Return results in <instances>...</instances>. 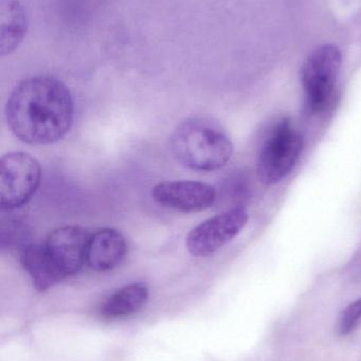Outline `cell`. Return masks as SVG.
I'll use <instances>...</instances> for the list:
<instances>
[{"instance_id": "1", "label": "cell", "mask_w": 361, "mask_h": 361, "mask_svg": "<svg viewBox=\"0 0 361 361\" xmlns=\"http://www.w3.org/2000/svg\"><path fill=\"white\" fill-rule=\"evenodd\" d=\"M73 116L69 89L51 76L25 78L15 87L6 106L8 128L30 145H49L63 139Z\"/></svg>"}, {"instance_id": "2", "label": "cell", "mask_w": 361, "mask_h": 361, "mask_svg": "<svg viewBox=\"0 0 361 361\" xmlns=\"http://www.w3.org/2000/svg\"><path fill=\"white\" fill-rule=\"evenodd\" d=\"M170 145L178 162L205 173L226 166L235 150L230 137L220 126L199 118H189L178 125Z\"/></svg>"}, {"instance_id": "3", "label": "cell", "mask_w": 361, "mask_h": 361, "mask_svg": "<svg viewBox=\"0 0 361 361\" xmlns=\"http://www.w3.org/2000/svg\"><path fill=\"white\" fill-rule=\"evenodd\" d=\"M304 148V140L288 118L280 121L265 140L259 154L256 173L266 186L285 179L296 166Z\"/></svg>"}, {"instance_id": "4", "label": "cell", "mask_w": 361, "mask_h": 361, "mask_svg": "<svg viewBox=\"0 0 361 361\" xmlns=\"http://www.w3.org/2000/svg\"><path fill=\"white\" fill-rule=\"evenodd\" d=\"M341 52L335 44H322L313 51L301 70L305 106L319 114L331 103L341 69Z\"/></svg>"}, {"instance_id": "5", "label": "cell", "mask_w": 361, "mask_h": 361, "mask_svg": "<svg viewBox=\"0 0 361 361\" xmlns=\"http://www.w3.org/2000/svg\"><path fill=\"white\" fill-rule=\"evenodd\" d=\"M42 179L40 162L23 152H8L0 161V204L2 212L25 205L37 190Z\"/></svg>"}, {"instance_id": "6", "label": "cell", "mask_w": 361, "mask_h": 361, "mask_svg": "<svg viewBox=\"0 0 361 361\" xmlns=\"http://www.w3.org/2000/svg\"><path fill=\"white\" fill-rule=\"evenodd\" d=\"M249 214L245 208H231L197 225L187 237L186 245L192 256H212L230 243L245 228Z\"/></svg>"}, {"instance_id": "7", "label": "cell", "mask_w": 361, "mask_h": 361, "mask_svg": "<svg viewBox=\"0 0 361 361\" xmlns=\"http://www.w3.org/2000/svg\"><path fill=\"white\" fill-rule=\"evenodd\" d=\"M153 199L163 207L182 212H199L216 201L212 185L199 180H165L153 188Z\"/></svg>"}, {"instance_id": "8", "label": "cell", "mask_w": 361, "mask_h": 361, "mask_svg": "<svg viewBox=\"0 0 361 361\" xmlns=\"http://www.w3.org/2000/svg\"><path fill=\"white\" fill-rule=\"evenodd\" d=\"M89 238L85 229L76 225L54 229L45 242L47 252L64 278L81 271L87 260Z\"/></svg>"}, {"instance_id": "9", "label": "cell", "mask_w": 361, "mask_h": 361, "mask_svg": "<svg viewBox=\"0 0 361 361\" xmlns=\"http://www.w3.org/2000/svg\"><path fill=\"white\" fill-rule=\"evenodd\" d=\"M127 254L124 235L117 229H99L89 238L86 263L95 271H108L122 263Z\"/></svg>"}, {"instance_id": "10", "label": "cell", "mask_w": 361, "mask_h": 361, "mask_svg": "<svg viewBox=\"0 0 361 361\" xmlns=\"http://www.w3.org/2000/svg\"><path fill=\"white\" fill-rule=\"evenodd\" d=\"M20 263L29 274L34 288L40 292L49 290L64 279L45 244L29 243L23 246L20 250Z\"/></svg>"}, {"instance_id": "11", "label": "cell", "mask_w": 361, "mask_h": 361, "mask_svg": "<svg viewBox=\"0 0 361 361\" xmlns=\"http://www.w3.org/2000/svg\"><path fill=\"white\" fill-rule=\"evenodd\" d=\"M28 17L18 0H0V55L12 54L27 35Z\"/></svg>"}, {"instance_id": "12", "label": "cell", "mask_w": 361, "mask_h": 361, "mask_svg": "<svg viewBox=\"0 0 361 361\" xmlns=\"http://www.w3.org/2000/svg\"><path fill=\"white\" fill-rule=\"evenodd\" d=\"M150 296L148 286L143 282H133L110 295L101 307V314L108 319L126 317L139 311Z\"/></svg>"}, {"instance_id": "13", "label": "cell", "mask_w": 361, "mask_h": 361, "mask_svg": "<svg viewBox=\"0 0 361 361\" xmlns=\"http://www.w3.org/2000/svg\"><path fill=\"white\" fill-rule=\"evenodd\" d=\"M361 322V297L350 303L341 314L339 318V332L348 335L353 332Z\"/></svg>"}]
</instances>
